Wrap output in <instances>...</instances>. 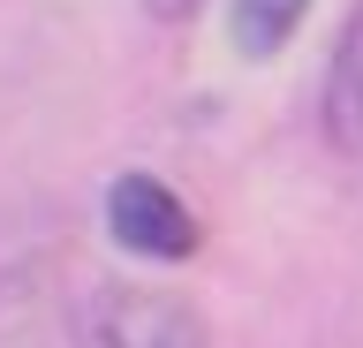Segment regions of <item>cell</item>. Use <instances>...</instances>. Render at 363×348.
<instances>
[{"label": "cell", "mask_w": 363, "mask_h": 348, "mask_svg": "<svg viewBox=\"0 0 363 348\" xmlns=\"http://www.w3.org/2000/svg\"><path fill=\"white\" fill-rule=\"evenodd\" d=\"M106 235L121 242V250L152 257V265H182V257L197 250V220H189V205H182L159 174H113Z\"/></svg>", "instance_id": "obj_1"}, {"label": "cell", "mask_w": 363, "mask_h": 348, "mask_svg": "<svg viewBox=\"0 0 363 348\" xmlns=\"http://www.w3.org/2000/svg\"><path fill=\"white\" fill-rule=\"evenodd\" d=\"M99 348H212L204 310L174 288H106L99 296Z\"/></svg>", "instance_id": "obj_2"}, {"label": "cell", "mask_w": 363, "mask_h": 348, "mask_svg": "<svg viewBox=\"0 0 363 348\" xmlns=\"http://www.w3.org/2000/svg\"><path fill=\"white\" fill-rule=\"evenodd\" d=\"M0 348H84L53 265H8L0 273Z\"/></svg>", "instance_id": "obj_3"}, {"label": "cell", "mask_w": 363, "mask_h": 348, "mask_svg": "<svg viewBox=\"0 0 363 348\" xmlns=\"http://www.w3.org/2000/svg\"><path fill=\"white\" fill-rule=\"evenodd\" d=\"M325 137L363 159V0L333 46V69H325Z\"/></svg>", "instance_id": "obj_4"}, {"label": "cell", "mask_w": 363, "mask_h": 348, "mask_svg": "<svg viewBox=\"0 0 363 348\" xmlns=\"http://www.w3.org/2000/svg\"><path fill=\"white\" fill-rule=\"evenodd\" d=\"M311 16V0H235L227 8V30H235V53L242 61H272Z\"/></svg>", "instance_id": "obj_5"}, {"label": "cell", "mask_w": 363, "mask_h": 348, "mask_svg": "<svg viewBox=\"0 0 363 348\" xmlns=\"http://www.w3.org/2000/svg\"><path fill=\"white\" fill-rule=\"evenodd\" d=\"M144 8H152V16H167V23H174V16H189V8H197V0H144Z\"/></svg>", "instance_id": "obj_6"}]
</instances>
